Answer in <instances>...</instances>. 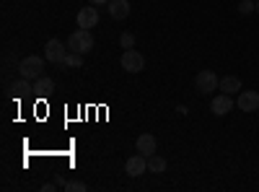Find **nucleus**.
<instances>
[{
    "mask_svg": "<svg viewBox=\"0 0 259 192\" xmlns=\"http://www.w3.org/2000/svg\"><path fill=\"white\" fill-rule=\"evenodd\" d=\"M45 60L47 57H39V55H26L24 60L18 62V73L21 78H29V81H36L39 75H45Z\"/></svg>",
    "mask_w": 259,
    "mask_h": 192,
    "instance_id": "1",
    "label": "nucleus"
},
{
    "mask_svg": "<svg viewBox=\"0 0 259 192\" xmlns=\"http://www.w3.org/2000/svg\"><path fill=\"white\" fill-rule=\"evenodd\" d=\"M68 50L80 52V55L91 52V50H94V34H91V29H78V31H73L70 39H68Z\"/></svg>",
    "mask_w": 259,
    "mask_h": 192,
    "instance_id": "2",
    "label": "nucleus"
},
{
    "mask_svg": "<svg viewBox=\"0 0 259 192\" xmlns=\"http://www.w3.org/2000/svg\"><path fill=\"white\" fill-rule=\"evenodd\" d=\"M218 86H221V78L212 70H200L197 78H194V89H197V94H202V96L218 91Z\"/></svg>",
    "mask_w": 259,
    "mask_h": 192,
    "instance_id": "3",
    "label": "nucleus"
},
{
    "mask_svg": "<svg viewBox=\"0 0 259 192\" xmlns=\"http://www.w3.org/2000/svg\"><path fill=\"white\" fill-rule=\"evenodd\" d=\"M119 65H122V70H127V73H140V70H145V57L133 47V50H124L122 52V57H119Z\"/></svg>",
    "mask_w": 259,
    "mask_h": 192,
    "instance_id": "4",
    "label": "nucleus"
},
{
    "mask_svg": "<svg viewBox=\"0 0 259 192\" xmlns=\"http://www.w3.org/2000/svg\"><path fill=\"white\" fill-rule=\"evenodd\" d=\"M68 52H70L68 45H62L60 39H50L47 45H45V57L50 62H55V65H62V60H65V55H68Z\"/></svg>",
    "mask_w": 259,
    "mask_h": 192,
    "instance_id": "5",
    "label": "nucleus"
},
{
    "mask_svg": "<svg viewBox=\"0 0 259 192\" xmlns=\"http://www.w3.org/2000/svg\"><path fill=\"white\" fill-rule=\"evenodd\" d=\"M124 172H127V177H140V174H145V172H148V156H143V153L130 156V159L124 161Z\"/></svg>",
    "mask_w": 259,
    "mask_h": 192,
    "instance_id": "6",
    "label": "nucleus"
},
{
    "mask_svg": "<svg viewBox=\"0 0 259 192\" xmlns=\"http://www.w3.org/2000/svg\"><path fill=\"white\" fill-rule=\"evenodd\" d=\"M99 26V11L89 3L78 11V29H96Z\"/></svg>",
    "mask_w": 259,
    "mask_h": 192,
    "instance_id": "7",
    "label": "nucleus"
},
{
    "mask_svg": "<svg viewBox=\"0 0 259 192\" xmlns=\"http://www.w3.org/2000/svg\"><path fill=\"white\" fill-rule=\"evenodd\" d=\"M236 106L241 112H259V94L256 91H241L236 99Z\"/></svg>",
    "mask_w": 259,
    "mask_h": 192,
    "instance_id": "8",
    "label": "nucleus"
},
{
    "mask_svg": "<svg viewBox=\"0 0 259 192\" xmlns=\"http://www.w3.org/2000/svg\"><path fill=\"white\" fill-rule=\"evenodd\" d=\"M236 106V101L231 99V94H221V96H215L212 99V104H210V109H212V114H218V117H226L231 109Z\"/></svg>",
    "mask_w": 259,
    "mask_h": 192,
    "instance_id": "9",
    "label": "nucleus"
},
{
    "mask_svg": "<svg viewBox=\"0 0 259 192\" xmlns=\"http://www.w3.org/2000/svg\"><path fill=\"white\" fill-rule=\"evenodd\" d=\"M135 148H138V153H143V156H153L156 148H158V140H156L153 133H143V135L138 138Z\"/></svg>",
    "mask_w": 259,
    "mask_h": 192,
    "instance_id": "10",
    "label": "nucleus"
},
{
    "mask_svg": "<svg viewBox=\"0 0 259 192\" xmlns=\"http://www.w3.org/2000/svg\"><path fill=\"white\" fill-rule=\"evenodd\" d=\"M109 16L114 21H124L130 16V0H109Z\"/></svg>",
    "mask_w": 259,
    "mask_h": 192,
    "instance_id": "11",
    "label": "nucleus"
},
{
    "mask_svg": "<svg viewBox=\"0 0 259 192\" xmlns=\"http://www.w3.org/2000/svg\"><path fill=\"white\" fill-rule=\"evenodd\" d=\"M55 91V81L50 78V75H39L36 81H34V94L36 96H50Z\"/></svg>",
    "mask_w": 259,
    "mask_h": 192,
    "instance_id": "12",
    "label": "nucleus"
},
{
    "mask_svg": "<svg viewBox=\"0 0 259 192\" xmlns=\"http://www.w3.org/2000/svg\"><path fill=\"white\" fill-rule=\"evenodd\" d=\"M11 91H13V96H16V99L29 96V94L34 91V83H31L29 78H18V81H13V83H11Z\"/></svg>",
    "mask_w": 259,
    "mask_h": 192,
    "instance_id": "13",
    "label": "nucleus"
},
{
    "mask_svg": "<svg viewBox=\"0 0 259 192\" xmlns=\"http://www.w3.org/2000/svg\"><path fill=\"white\" fill-rule=\"evenodd\" d=\"M218 89H221L223 94H231V96H233V94H239V91H241V81L236 78V75H223Z\"/></svg>",
    "mask_w": 259,
    "mask_h": 192,
    "instance_id": "14",
    "label": "nucleus"
},
{
    "mask_svg": "<svg viewBox=\"0 0 259 192\" xmlns=\"http://www.w3.org/2000/svg\"><path fill=\"white\" fill-rule=\"evenodd\" d=\"M166 166H168V161H166L163 156H158V153L148 156V172H153V174H163V172H166Z\"/></svg>",
    "mask_w": 259,
    "mask_h": 192,
    "instance_id": "15",
    "label": "nucleus"
},
{
    "mask_svg": "<svg viewBox=\"0 0 259 192\" xmlns=\"http://www.w3.org/2000/svg\"><path fill=\"white\" fill-rule=\"evenodd\" d=\"M83 65V55L80 52H68L65 55V60H62V68H68V70H73V68H80Z\"/></svg>",
    "mask_w": 259,
    "mask_h": 192,
    "instance_id": "16",
    "label": "nucleus"
},
{
    "mask_svg": "<svg viewBox=\"0 0 259 192\" xmlns=\"http://www.w3.org/2000/svg\"><path fill=\"white\" fill-rule=\"evenodd\" d=\"M119 47H122V50H133V47H135V34H133V31H124V34L119 36Z\"/></svg>",
    "mask_w": 259,
    "mask_h": 192,
    "instance_id": "17",
    "label": "nucleus"
},
{
    "mask_svg": "<svg viewBox=\"0 0 259 192\" xmlns=\"http://www.w3.org/2000/svg\"><path fill=\"white\" fill-rule=\"evenodd\" d=\"M239 13H241V16L256 13V0H241V3H239Z\"/></svg>",
    "mask_w": 259,
    "mask_h": 192,
    "instance_id": "18",
    "label": "nucleus"
},
{
    "mask_svg": "<svg viewBox=\"0 0 259 192\" xmlns=\"http://www.w3.org/2000/svg\"><path fill=\"white\" fill-rule=\"evenodd\" d=\"M62 189H68V192H85L89 187H85V182L75 179V182H65V187H62Z\"/></svg>",
    "mask_w": 259,
    "mask_h": 192,
    "instance_id": "19",
    "label": "nucleus"
},
{
    "mask_svg": "<svg viewBox=\"0 0 259 192\" xmlns=\"http://www.w3.org/2000/svg\"><path fill=\"white\" fill-rule=\"evenodd\" d=\"M57 189V182H47V184H41V192H52Z\"/></svg>",
    "mask_w": 259,
    "mask_h": 192,
    "instance_id": "20",
    "label": "nucleus"
},
{
    "mask_svg": "<svg viewBox=\"0 0 259 192\" xmlns=\"http://www.w3.org/2000/svg\"><path fill=\"white\" fill-rule=\"evenodd\" d=\"M91 6H109V0H89Z\"/></svg>",
    "mask_w": 259,
    "mask_h": 192,
    "instance_id": "21",
    "label": "nucleus"
},
{
    "mask_svg": "<svg viewBox=\"0 0 259 192\" xmlns=\"http://www.w3.org/2000/svg\"><path fill=\"white\" fill-rule=\"evenodd\" d=\"M55 182H57V187H65V179H62L60 174H55Z\"/></svg>",
    "mask_w": 259,
    "mask_h": 192,
    "instance_id": "22",
    "label": "nucleus"
},
{
    "mask_svg": "<svg viewBox=\"0 0 259 192\" xmlns=\"http://www.w3.org/2000/svg\"><path fill=\"white\" fill-rule=\"evenodd\" d=\"M256 13H259V0H256Z\"/></svg>",
    "mask_w": 259,
    "mask_h": 192,
    "instance_id": "23",
    "label": "nucleus"
}]
</instances>
